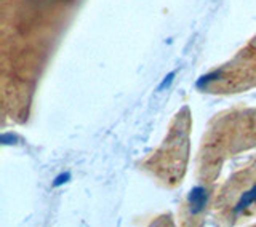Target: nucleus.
<instances>
[{"label":"nucleus","instance_id":"nucleus-1","mask_svg":"<svg viewBox=\"0 0 256 227\" xmlns=\"http://www.w3.org/2000/svg\"><path fill=\"white\" fill-rule=\"evenodd\" d=\"M256 205V182L252 186V188H248L246 190L242 192V196L238 197L236 206L232 208V214L234 216H240L244 214L246 210H250Z\"/></svg>","mask_w":256,"mask_h":227},{"label":"nucleus","instance_id":"nucleus-2","mask_svg":"<svg viewBox=\"0 0 256 227\" xmlns=\"http://www.w3.org/2000/svg\"><path fill=\"white\" fill-rule=\"evenodd\" d=\"M206 204V190L202 186L198 188H194L190 190V196H189V208H190V213L192 214H197L204 210Z\"/></svg>","mask_w":256,"mask_h":227},{"label":"nucleus","instance_id":"nucleus-3","mask_svg":"<svg viewBox=\"0 0 256 227\" xmlns=\"http://www.w3.org/2000/svg\"><path fill=\"white\" fill-rule=\"evenodd\" d=\"M174 74H176V72H170V74H168V76L165 77V80L162 82V85L158 86V92H162L165 86H168V85H170V84L173 82V77H174Z\"/></svg>","mask_w":256,"mask_h":227},{"label":"nucleus","instance_id":"nucleus-4","mask_svg":"<svg viewBox=\"0 0 256 227\" xmlns=\"http://www.w3.org/2000/svg\"><path fill=\"white\" fill-rule=\"evenodd\" d=\"M69 173H66V174H61V176H58L56 178V181H54V186H61V184H64L68 180H69Z\"/></svg>","mask_w":256,"mask_h":227}]
</instances>
